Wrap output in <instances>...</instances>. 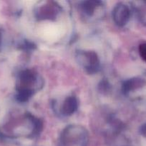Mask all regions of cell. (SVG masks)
I'll use <instances>...</instances> for the list:
<instances>
[{
    "label": "cell",
    "instance_id": "5b68a950",
    "mask_svg": "<svg viewBox=\"0 0 146 146\" xmlns=\"http://www.w3.org/2000/svg\"><path fill=\"white\" fill-rule=\"evenodd\" d=\"M37 13V17L39 18L50 19L51 17L57 15V7H55V5H51L50 4H47V5H42L38 9Z\"/></svg>",
    "mask_w": 146,
    "mask_h": 146
},
{
    "label": "cell",
    "instance_id": "ba28073f",
    "mask_svg": "<svg viewBox=\"0 0 146 146\" xmlns=\"http://www.w3.org/2000/svg\"><path fill=\"white\" fill-rule=\"evenodd\" d=\"M100 4L99 1H89L84 2V5H83V8H84V11L89 15H91L93 12H94V9L97 7V4Z\"/></svg>",
    "mask_w": 146,
    "mask_h": 146
},
{
    "label": "cell",
    "instance_id": "9c48e42d",
    "mask_svg": "<svg viewBox=\"0 0 146 146\" xmlns=\"http://www.w3.org/2000/svg\"><path fill=\"white\" fill-rule=\"evenodd\" d=\"M139 53L141 58L146 62V43L140 44L139 47Z\"/></svg>",
    "mask_w": 146,
    "mask_h": 146
},
{
    "label": "cell",
    "instance_id": "7a4b0ae2",
    "mask_svg": "<svg viewBox=\"0 0 146 146\" xmlns=\"http://www.w3.org/2000/svg\"><path fill=\"white\" fill-rule=\"evenodd\" d=\"M19 81L18 91H27L32 94L33 86L36 85L37 81V74L32 71L26 70L21 73Z\"/></svg>",
    "mask_w": 146,
    "mask_h": 146
},
{
    "label": "cell",
    "instance_id": "277c9868",
    "mask_svg": "<svg viewBox=\"0 0 146 146\" xmlns=\"http://www.w3.org/2000/svg\"><path fill=\"white\" fill-rule=\"evenodd\" d=\"M84 66L90 72H94L98 68L99 60L94 51H86L81 55Z\"/></svg>",
    "mask_w": 146,
    "mask_h": 146
},
{
    "label": "cell",
    "instance_id": "8fae6325",
    "mask_svg": "<svg viewBox=\"0 0 146 146\" xmlns=\"http://www.w3.org/2000/svg\"><path fill=\"white\" fill-rule=\"evenodd\" d=\"M1 33H0V45H1Z\"/></svg>",
    "mask_w": 146,
    "mask_h": 146
},
{
    "label": "cell",
    "instance_id": "6da1fadb",
    "mask_svg": "<svg viewBox=\"0 0 146 146\" xmlns=\"http://www.w3.org/2000/svg\"><path fill=\"white\" fill-rule=\"evenodd\" d=\"M63 146H86L87 133L82 127L70 125L63 131L61 136Z\"/></svg>",
    "mask_w": 146,
    "mask_h": 146
},
{
    "label": "cell",
    "instance_id": "52a82bcc",
    "mask_svg": "<svg viewBox=\"0 0 146 146\" xmlns=\"http://www.w3.org/2000/svg\"><path fill=\"white\" fill-rule=\"evenodd\" d=\"M145 84V81L140 78H133L126 81L123 86V89L125 92H129L133 90L140 88Z\"/></svg>",
    "mask_w": 146,
    "mask_h": 146
},
{
    "label": "cell",
    "instance_id": "8992f818",
    "mask_svg": "<svg viewBox=\"0 0 146 146\" xmlns=\"http://www.w3.org/2000/svg\"><path fill=\"white\" fill-rule=\"evenodd\" d=\"M77 108V101L73 96L66 98L62 106V113L64 115H72Z\"/></svg>",
    "mask_w": 146,
    "mask_h": 146
},
{
    "label": "cell",
    "instance_id": "30bf717a",
    "mask_svg": "<svg viewBox=\"0 0 146 146\" xmlns=\"http://www.w3.org/2000/svg\"><path fill=\"white\" fill-rule=\"evenodd\" d=\"M141 133L143 134L144 136L146 137V124L143 125L141 128Z\"/></svg>",
    "mask_w": 146,
    "mask_h": 146
},
{
    "label": "cell",
    "instance_id": "3957f363",
    "mask_svg": "<svg viewBox=\"0 0 146 146\" xmlns=\"http://www.w3.org/2000/svg\"><path fill=\"white\" fill-rule=\"evenodd\" d=\"M130 10L123 4H119L115 7L113 11V19L116 24L120 27L125 25L130 18Z\"/></svg>",
    "mask_w": 146,
    "mask_h": 146
}]
</instances>
